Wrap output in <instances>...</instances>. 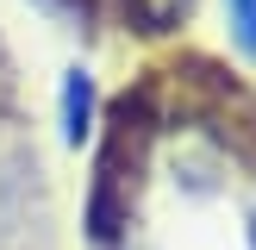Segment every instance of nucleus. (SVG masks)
I'll return each instance as SVG.
<instances>
[{
  "mask_svg": "<svg viewBox=\"0 0 256 250\" xmlns=\"http://www.w3.org/2000/svg\"><path fill=\"white\" fill-rule=\"evenodd\" d=\"M56 119H62V144L82 150V144H88V132H94V75H88V69H62Z\"/></svg>",
  "mask_w": 256,
  "mask_h": 250,
  "instance_id": "1",
  "label": "nucleus"
},
{
  "mask_svg": "<svg viewBox=\"0 0 256 250\" xmlns=\"http://www.w3.org/2000/svg\"><path fill=\"white\" fill-rule=\"evenodd\" d=\"M225 25H232V44L256 62V0H225Z\"/></svg>",
  "mask_w": 256,
  "mask_h": 250,
  "instance_id": "2",
  "label": "nucleus"
},
{
  "mask_svg": "<svg viewBox=\"0 0 256 250\" xmlns=\"http://www.w3.org/2000/svg\"><path fill=\"white\" fill-rule=\"evenodd\" d=\"M188 6H194V0H132V12L150 25V32H169L175 19H188Z\"/></svg>",
  "mask_w": 256,
  "mask_h": 250,
  "instance_id": "3",
  "label": "nucleus"
},
{
  "mask_svg": "<svg viewBox=\"0 0 256 250\" xmlns=\"http://www.w3.org/2000/svg\"><path fill=\"white\" fill-rule=\"evenodd\" d=\"M244 238H250V250H256V212H250V225H244Z\"/></svg>",
  "mask_w": 256,
  "mask_h": 250,
  "instance_id": "4",
  "label": "nucleus"
},
{
  "mask_svg": "<svg viewBox=\"0 0 256 250\" xmlns=\"http://www.w3.org/2000/svg\"><path fill=\"white\" fill-rule=\"evenodd\" d=\"M0 238H6V206H0Z\"/></svg>",
  "mask_w": 256,
  "mask_h": 250,
  "instance_id": "5",
  "label": "nucleus"
}]
</instances>
